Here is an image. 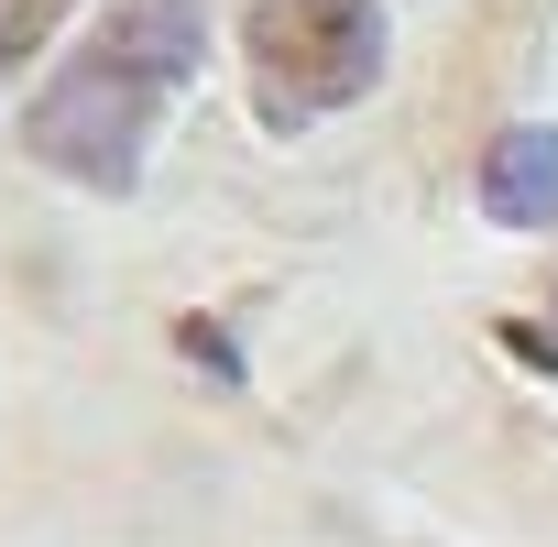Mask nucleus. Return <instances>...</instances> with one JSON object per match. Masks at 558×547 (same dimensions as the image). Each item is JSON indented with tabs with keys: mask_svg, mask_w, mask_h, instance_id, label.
<instances>
[{
	"mask_svg": "<svg viewBox=\"0 0 558 547\" xmlns=\"http://www.w3.org/2000/svg\"><path fill=\"white\" fill-rule=\"evenodd\" d=\"M482 219H504V230H547L558 219V132L547 121H514V132H493V154H482Z\"/></svg>",
	"mask_w": 558,
	"mask_h": 547,
	"instance_id": "3",
	"label": "nucleus"
},
{
	"mask_svg": "<svg viewBox=\"0 0 558 547\" xmlns=\"http://www.w3.org/2000/svg\"><path fill=\"white\" fill-rule=\"evenodd\" d=\"M66 12H77V0H0V77H12V66H23L56 23H66Z\"/></svg>",
	"mask_w": 558,
	"mask_h": 547,
	"instance_id": "4",
	"label": "nucleus"
},
{
	"mask_svg": "<svg viewBox=\"0 0 558 547\" xmlns=\"http://www.w3.org/2000/svg\"><path fill=\"white\" fill-rule=\"evenodd\" d=\"M241 56H252V121L307 132L384 77V12L373 0H252Z\"/></svg>",
	"mask_w": 558,
	"mask_h": 547,
	"instance_id": "2",
	"label": "nucleus"
},
{
	"mask_svg": "<svg viewBox=\"0 0 558 547\" xmlns=\"http://www.w3.org/2000/svg\"><path fill=\"white\" fill-rule=\"evenodd\" d=\"M208 56V23H197V0H110L99 34L45 77V99L23 110V154L56 165L66 186L88 197H132L143 186V154L165 132V110L186 99Z\"/></svg>",
	"mask_w": 558,
	"mask_h": 547,
	"instance_id": "1",
	"label": "nucleus"
}]
</instances>
